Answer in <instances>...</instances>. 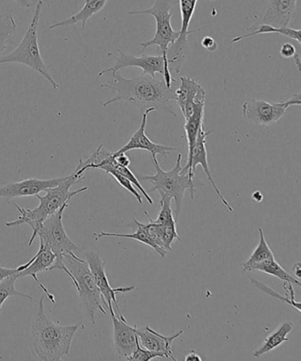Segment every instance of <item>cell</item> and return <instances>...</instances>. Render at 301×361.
<instances>
[{"label": "cell", "instance_id": "14", "mask_svg": "<svg viewBox=\"0 0 301 361\" xmlns=\"http://www.w3.org/2000/svg\"><path fill=\"white\" fill-rule=\"evenodd\" d=\"M155 109L149 108L143 112L141 125L137 131L133 135L130 140H129L127 145L122 147L121 149H118L116 154L127 153L130 150L139 149L146 150L152 154L153 161H156V155H161L164 159L167 156L170 155V152L173 150H177V149L173 148V147H168L163 145H157L156 142H153L148 136L146 135V127H147V118L150 112L155 111Z\"/></svg>", "mask_w": 301, "mask_h": 361}, {"label": "cell", "instance_id": "24", "mask_svg": "<svg viewBox=\"0 0 301 361\" xmlns=\"http://www.w3.org/2000/svg\"><path fill=\"white\" fill-rule=\"evenodd\" d=\"M205 104H196L194 114L185 121V132L187 135L188 154L192 152L197 140L199 129L204 126Z\"/></svg>", "mask_w": 301, "mask_h": 361}, {"label": "cell", "instance_id": "30", "mask_svg": "<svg viewBox=\"0 0 301 361\" xmlns=\"http://www.w3.org/2000/svg\"><path fill=\"white\" fill-rule=\"evenodd\" d=\"M163 226V236L162 240L164 247L167 251H171V245L174 241L181 240L180 236L177 233L176 221L174 220V216L171 217L169 220Z\"/></svg>", "mask_w": 301, "mask_h": 361}, {"label": "cell", "instance_id": "27", "mask_svg": "<svg viewBox=\"0 0 301 361\" xmlns=\"http://www.w3.org/2000/svg\"><path fill=\"white\" fill-rule=\"evenodd\" d=\"M258 231L259 234H260V240H259L258 246L255 248L253 253H252L250 259L242 264L243 271L245 269H247L248 266L274 257V254H273L271 247H269L267 241H266L264 230L260 227L258 228Z\"/></svg>", "mask_w": 301, "mask_h": 361}, {"label": "cell", "instance_id": "6", "mask_svg": "<svg viewBox=\"0 0 301 361\" xmlns=\"http://www.w3.org/2000/svg\"><path fill=\"white\" fill-rule=\"evenodd\" d=\"M182 155L178 154L176 166L171 171H164L160 167L159 160L154 161L156 173L152 175H142L140 180L152 182L153 188L150 192H159L160 195L171 196L175 202V214L176 219L180 215L182 204L185 197V192L189 190L191 198L194 199L195 185L194 178H191L188 173H182L181 166Z\"/></svg>", "mask_w": 301, "mask_h": 361}, {"label": "cell", "instance_id": "29", "mask_svg": "<svg viewBox=\"0 0 301 361\" xmlns=\"http://www.w3.org/2000/svg\"><path fill=\"white\" fill-rule=\"evenodd\" d=\"M252 285L258 288L259 290H261L262 292H264V293L267 294V295L271 296L273 298H275V299L278 300L280 301H282V302H285L286 304L290 305V306H292L293 308H295L299 313H300V302H296L294 299H295V294H292V295H290V294L286 293V296H282L280 295L279 293L275 292V290H273L271 288H269V286H265L264 283H262L260 281H258V280L252 279L250 280Z\"/></svg>", "mask_w": 301, "mask_h": 361}, {"label": "cell", "instance_id": "22", "mask_svg": "<svg viewBox=\"0 0 301 361\" xmlns=\"http://www.w3.org/2000/svg\"><path fill=\"white\" fill-rule=\"evenodd\" d=\"M258 25H255L247 29V31L251 32L242 35V36L234 37L232 40L233 44L239 43L245 38L257 36V35L264 34H278L282 35L283 37H289L297 42V44H301V30H294L292 27H275L268 24L262 23L258 22Z\"/></svg>", "mask_w": 301, "mask_h": 361}, {"label": "cell", "instance_id": "12", "mask_svg": "<svg viewBox=\"0 0 301 361\" xmlns=\"http://www.w3.org/2000/svg\"><path fill=\"white\" fill-rule=\"evenodd\" d=\"M84 257H85L87 264H89L94 282H96L98 288H99L104 300L106 301L108 310H109L110 307L113 306L114 304L115 307H117L118 314H121L117 300V294L131 292V290L135 289V286H132L113 288L110 285L109 280H108L106 275V262L103 260L101 255L96 251H89L84 254Z\"/></svg>", "mask_w": 301, "mask_h": 361}, {"label": "cell", "instance_id": "3", "mask_svg": "<svg viewBox=\"0 0 301 361\" xmlns=\"http://www.w3.org/2000/svg\"><path fill=\"white\" fill-rule=\"evenodd\" d=\"M84 178H85L84 175L77 173L76 171H73L71 175L66 176V180L57 187L47 189L45 190L47 195L44 196L37 195L35 196V197L39 200L40 204L34 209H24L23 207L16 204V202H10L18 209L20 216L18 219L11 221V222L6 223V226L16 227L26 224L32 227L33 233L29 243L30 247L37 238V231L40 229L42 224L49 216L57 212L58 209H61L66 203L71 201V199L77 195L82 194V192L87 190V187L77 189V190H70L73 185L76 184L77 182L83 180Z\"/></svg>", "mask_w": 301, "mask_h": 361}, {"label": "cell", "instance_id": "34", "mask_svg": "<svg viewBox=\"0 0 301 361\" xmlns=\"http://www.w3.org/2000/svg\"><path fill=\"white\" fill-rule=\"evenodd\" d=\"M297 54L296 48L290 43L283 44L280 48V55L285 59H292Z\"/></svg>", "mask_w": 301, "mask_h": 361}, {"label": "cell", "instance_id": "41", "mask_svg": "<svg viewBox=\"0 0 301 361\" xmlns=\"http://www.w3.org/2000/svg\"><path fill=\"white\" fill-rule=\"evenodd\" d=\"M293 273H294V276H295V278L297 279L300 280V262H296V264H294Z\"/></svg>", "mask_w": 301, "mask_h": 361}, {"label": "cell", "instance_id": "26", "mask_svg": "<svg viewBox=\"0 0 301 361\" xmlns=\"http://www.w3.org/2000/svg\"><path fill=\"white\" fill-rule=\"evenodd\" d=\"M134 222L138 227L137 231H136L135 233L122 234L114 233H106V231H102V233H94V236L97 237V240H98V238L104 237L131 238V240H135L139 241V243H142L143 244L147 245V246L153 248V250H155L156 253H159V250H157V247L155 246V245H154L152 241L149 240L148 234H147L146 233L145 228V226H143V224L141 222H138L137 219H135V217Z\"/></svg>", "mask_w": 301, "mask_h": 361}, {"label": "cell", "instance_id": "7", "mask_svg": "<svg viewBox=\"0 0 301 361\" xmlns=\"http://www.w3.org/2000/svg\"><path fill=\"white\" fill-rule=\"evenodd\" d=\"M175 6L173 0H156L155 4L149 9L142 11L129 12L128 15H149L155 18L156 23V34L152 40L138 44L142 47L139 54H142L147 48L157 47L160 49L161 55L167 61V51L170 45H173L180 36V30L176 31L171 27V20L173 17V8ZM168 62V61H167Z\"/></svg>", "mask_w": 301, "mask_h": 361}, {"label": "cell", "instance_id": "23", "mask_svg": "<svg viewBox=\"0 0 301 361\" xmlns=\"http://www.w3.org/2000/svg\"><path fill=\"white\" fill-rule=\"evenodd\" d=\"M293 329V324L292 322H283L278 329H275L271 335L266 338L260 348H258L254 353V357H259L265 355L266 353L278 348L283 343L288 341V335Z\"/></svg>", "mask_w": 301, "mask_h": 361}, {"label": "cell", "instance_id": "33", "mask_svg": "<svg viewBox=\"0 0 301 361\" xmlns=\"http://www.w3.org/2000/svg\"><path fill=\"white\" fill-rule=\"evenodd\" d=\"M156 357H166V356H164L163 353H155L152 352V350L143 348L138 341L137 347H136L134 353L129 357L128 360L149 361L153 359H156Z\"/></svg>", "mask_w": 301, "mask_h": 361}, {"label": "cell", "instance_id": "17", "mask_svg": "<svg viewBox=\"0 0 301 361\" xmlns=\"http://www.w3.org/2000/svg\"><path fill=\"white\" fill-rule=\"evenodd\" d=\"M56 258L57 257L51 250L40 246L37 255L29 262L17 268L19 271V279L23 278V276L33 278L35 281L37 283L38 286L47 294L48 300L54 304L56 302L54 295H52L47 287L40 282V280L37 278V274L38 273L50 271L51 266L54 264Z\"/></svg>", "mask_w": 301, "mask_h": 361}, {"label": "cell", "instance_id": "38", "mask_svg": "<svg viewBox=\"0 0 301 361\" xmlns=\"http://www.w3.org/2000/svg\"><path fill=\"white\" fill-rule=\"evenodd\" d=\"M185 361H202V357L198 355V353H196L195 350H190L188 353V355L185 357Z\"/></svg>", "mask_w": 301, "mask_h": 361}, {"label": "cell", "instance_id": "32", "mask_svg": "<svg viewBox=\"0 0 301 361\" xmlns=\"http://www.w3.org/2000/svg\"><path fill=\"white\" fill-rule=\"evenodd\" d=\"M108 174H110L111 176H113L115 180L118 182V184L121 185L122 188H124L125 190H128L129 192H131L133 195L135 196L136 200L139 202L140 204H142V196L140 194L139 191L136 190L135 188V185L132 184V182L128 180V178L123 176L121 173H117L116 171L111 170L107 171Z\"/></svg>", "mask_w": 301, "mask_h": 361}, {"label": "cell", "instance_id": "16", "mask_svg": "<svg viewBox=\"0 0 301 361\" xmlns=\"http://www.w3.org/2000/svg\"><path fill=\"white\" fill-rule=\"evenodd\" d=\"M176 103L185 121L194 114L196 104H205L206 91L195 80L181 77L180 85L175 90Z\"/></svg>", "mask_w": 301, "mask_h": 361}, {"label": "cell", "instance_id": "36", "mask_svg": "<svg viewBox=\"0 0 301 361\" xmlns=\"http://www.w3.org/2000/svg\"><path fill=\"white\" fill-rule=\"evenodd\" d=\"M113 157H115V160L118 164H120L121 166L128 167L130 166L131 161L129 159V157L125 155V153L116 154L113 153Z\"/></svg>", "mask_w": 301, "mask_h": 361}, {"label": "cell", "instance_id": "8", "mask_svg": "<svg viewBox=\"0 0 301 361\" xmlns=\"http://www.w3.org/2000/svg\"><path fill=\"white\" fill-rule=\"evenodd\" d=\"M68 204L69 202L66 203L57 212L49 216L37 234L40 240V246L51 250L57 257L56 260L62 259L66 254L78 250V247L68 236L63 226V213Z\"/></svg>", "mask_w": 301, "mask_h": 361}, {"label": "cell", "instance_id": "37", "mask_svg": "<svg viewBox=\"0 0 301 361\" xmlns=\"http://www.w3.org/2000/svg\"><path fill=\"white\" fill-rule=\"evenodd\" d=\"M15 274H19L18 269H9L6 267H0V282L3 281V280L8 279V276H13Z\"/></svg>", "mask_w": 301, "mask_h": 361}, {"label": "cell", "instance_id": "13", "mask_svg": "<svg viewBox=\"0 0 301 361\" xmlns=\"http://www.w3.org/2000/svg\"><path fill=\"white\" fill-rule=\"evenodd\" d=\"M108 311H110L113 321L115 353L118 359L128 360L134 353L139 341L135 325H129L122 314H115L113 306L110 307Z\"/></svg>", "mask_w": 301, "mask_h": 361}, {"label": "cell", "instance_id": "19", "mask_svg": "<svg viewBox=\"0 0 301 361\" xmlns=\"http://www.w3.org/2000/svg\"><path fill=\"white\" fill-rule=\"evenodd\" d=\"M135 332L138 336L140 345L143 348L152 350V352L163 353L166 356V359L177 360L173 356L171 343L178 336L183 334V331H180L171 336H166L154 331L149 326H146L145 328H138L137 325H135Z\"/></svg>", "mask_w": 301, "mask_h": 361}, {"label": "cell", "instance_id": "5", "mask_svg": "<svg viewBox=\"0 0 301 361\" xmlns=\"http://www.w3.org/2000/svg\"><path fill=\"white\" fill-rule=\"evenodd\" d=\"M43 6V0H39L37 3L32 20H31L30 26L27 27L26 32L24 34L22 42L11 54L0 59V65L6 64V63H18V64L30 66L35 71L44 76L48 80V82L54 87V89L58 90L61 86L56 82L50 71H49L48 66L42 58L39 44H38L37 30L38 27H39Z\"/></svg>", "mask_w": 301, "mask_h": 361}, {"label": "cell", "instance_id": "20", "mask_svg": "<svg viewBox=\"0 0 301 361\" xmlns=\"http://www.w3.org/2000/svg\"><path fill=\"white\" fill-rule=\"evenodd\" d=\"M107 1L108 0H85L83 8L80 9V11L68 19L52 24V25L49 26V29L54 30L57 29V27L71 26L78 23H82V27H85L87 20L104 9L107 4Z\"/></svg>", "mask_w": 301, "mask_h": 361}, {"label": "cell", "instance_id": "11", "mask_svg": "<svg viewBox=\"0 0 301 361\" xmlns=\"http://www.w3.org/2000/svg\"><path fill=\"white\" fill-rule=\"evenodd\" d=\"M204 125L202 126L199 129L197 140H196L195 145L192 149L190 154H188V160L185 163L184 168H182V173H188L191 178H194L195 176V170L199 164L204 169V173L207 175V178L209 182H211L213 188H214L216 195H218L220 201L222 202L223 204L226 207V209L229 210V212L233 213V207L229 204V202L226 201L225 196L222 195L221 191L219 190L218 185H216L214 180L209 169V164L208 162V152L206 149V140L208 136L211 135L213 133L211 131L204 130Z\"/></svg>", "mask_w": 301, "mask_h": 361}, {"label": "cell", "instance_id": "40", "mask_svg": "<svg viewBox=\"0 0 301 361\" xmlns=\"http://www.w3.org/2000/svg\"><path fill=\"white\" fill-rule=\"evenodd\" d=\"M16 2L22 6L23 8H30L32 4H31L30 0H15Z\"/></svg>", "mask_w": 301, "mask_h": 361}, {"label": "cell", "instance_id": "39", "mask_svg": "<svg viewBox=\"0 0 301 361\" xmlns=\"http://www.w3.org/2000/svg\"><path fill=\"white\" fill-rule=\"evenodd\" d=\"M252 198L257 202H262V200H264V195H262L260 191H255L254 194L252 195Z\"/></svg>", "mask_w": 301, "mask_h": 361}, {"label": "cell", "instance_id": "1", "mask_svg": "<svg viewBox=\"0 0 301 361\" xmlns=\"http://www.w3.org/2000/svg\"><path fill=\"white\" fill-rule=\"evenodd\" d=\"M111 73V82L100 87L113 90L116 96L104 103V107L116 102H128L142 111L154 108L156 111H167L177 117L171 104L176 101V94L173 87H167L164 80L153 78L148 75L127 79L118 72Z\"/></svg>", "mask_w": 301, "mask_h": 361}, {"label": "cell", "instance_id": "28", "mask_svg": "<svg viewBox=\"0 0 301 361\" xmlns=\"http://www.w3.org/2000/svg\"><path fill=\"white\" fill-rule=\"evenodd\" d=\"M18 279V274H15L8 276V279L0 282V311H1L3 304L10 297L19 296L26 298V299H30V300H33V298L29 295V294L20 293L18 290H16V283Z\"/></svg>", "mask_w": 301, "mask_h": 361}, {"label": "cell", "instance_id": "18", "mask_svg": "<svg viewBox=\"0 0 301 361\" xmlns=\"http://www.w3.org/2000/svg\"><path fill=\"white\" fill-rule=\"evenodd\" d=\"M297 0H269L265 11L258 22L275 27H289L290 20L295 15Z\"/></svg>", "mask_w": 301, "mask_h": 361}, {"label": "cell", "instance_id": "10", "mask_svg": "<svg viewBox=\"0 0 301 361\" xmlns=\"http://www.w3.org/2000/svg\"><path fill=\"white\" fill-rule=\"evenodd\" d=\"M301 104V94H294L289 100L279 103H269L264 100L251 99L242 106L243 117L250 123L257 126H272L285 115L287 109Z\"/></svg>", "mask_w": 301, "mask_h": 361}, {"label": "cell", "instance_id": "9", "mask_svg": "<svg viewBox=\"0 0 301 361\" xmlns=\"http://www.w3.org/2000/svg\"><path fill=\"white\" fill-rule=\"evenodd\" d=\"M117 51L120 54V57L115 58L116 63L113 68L102 70L98 73V76H103L106 73H116L121 69L136 66V68L142 69V75H148L153 78H156V73H159L163 76L167 87H171L173 83H177L176 80L173 79L168 62L162 55L149 56L142 54L135 56L125 54L120 49H117Z\"/></svg>", "mask_w": 301, "mask_h": 361}, {"label": "cell", "instance_id": "35", "mask_svg": "<svg viewBox=\"0 0 301 361\" xmlns=\"http://www.w3.org/2000/svg\"><path fill=\"white\" fill-rule=\"evenodd\" d=\"M202 47L209 51L214 52L218 49V44L211 37H205L202 40Z\"/></svg>", "mask_w": 301, "mask_h": 361}, {"label": "cell", "instance_id": "4", "mask_svg": "<svg viewBox=\"0 0 301 361\" xmlns=\"http://www.w3.org/2000/svg\"><path fill=\"white\" fill-rule=\"evenodd\" d=\"M62 262L59 271H65L72 279L87 319L91 324H96L97 312L100 311L103 314H107L108 306L94 282L89 264L86 260L76 257L73 252L63 255Z\"/></svg>", "mask_w": 301, "mask_h": 361}, {"label": "cell", "instance_id": "42", "mask_svg": "<svg viewBox=\"0 0 301 361\" xmlns=\"http://www.w3.org/2000/svg\"><path fill=\"white\" fill-rule=\"evenodd\" d=\"M293 61H294V63H295V64L297 66V70H299V71L300 72V55L299 54H296L295 56H294Z\"/></svg>", "mask_w": 301, "mask_h": 361}, {"label": "cell", "instance_id": "2", "mask_svg": "<svg viewBox=\"0 0 301 361\" xmlns=\"http://www.w3.org/2000/svg\"><path fill=\"white\" fill-rule=\"evenodd\" d=\"M44 296H42L32 324V347L38 360L59 361L63 356H69L79 324L65 326L49 320L44 312Z\"/></svg>", "mask_w": 301, "mask_h": 361}, {"label": "cell", "instance_id": "31", "mask_svg": "<svg viewBox=\"0 0 301 361\" xmlns=\"http://www.w3.org/2000/svg\"><path fill=\"white\" fill-rule=\"evenodd\" d=\"M161 210L159 216L156 220H153L154 223L159 224H164L171 217L173 216V210L171 209V201L173 198L168 195H160Z\"/></svg>", "mask_w": 301, "mask_h": 361}, {"label": "cell", "instance_id": "25", "mask_svg": "<svg viewBox=\"0 0 301 361\" xmlns=\"http://www.w3.org/2000/svg\"><path fill=\"white\" fill-rule=\"evenodd\" d=\"M17 31V24L11 13L0 15V54L13 43Z\"/></svg>", "mask_w": 301, "mask_h": 361}, {"label": "cell", "instance_id": "15", "mask_svg": "<svg viewBox=\"0 0 301 361\" xmlns=\"http://www.w3.org/2000/svg\"><path fill=\"white\" fill-rule=\"evenodd\" d=\"M66 177L50 178V180H38V178H27L19 182H13L0 187V197L8 200L27 196H36L48 188L57 187Z\"/></svg>", "mask_w": 301, "mask_h": 361}, {"label": "cell", "instance_id": "21", "mask_svg": "<svg viewBox=\"0 0 301 361\" xmlns=\"http://www.w3.org/2000/svg\"><path fill=\"white\" fill-rule=\"evenodd\" d=\"M244 271L264 272L266 273V274L275 276V278L282 280L283 283H292V285L301 286L300 280L297 279L295 276L289 274V273L276 261L275 257L269 258L264 262H257V264L248 266L247 269H244Z\"/></svg>", "mask_w": 301, "mask_h": 361}]
</instances>
